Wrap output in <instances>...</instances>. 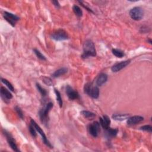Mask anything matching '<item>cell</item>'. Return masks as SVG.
<instances>
[{
  "label": "cell",
  "instance_id": "18",
  "mask_svg": "<svg viewBox=\"0 0 152 152\" xmlns=\"http://www.w3.org/2000/svg\"><path fill=\"white\" fill-rule=\"evenodd\" d=\"M80 114L84 118L88 119V120H93L96 117V114L95 113L88 111H81Z\"/></svg>",
  "mask_w": 152,
  "mask_h": 152
},
{
  "label": "cell",
  "instance_id": "16",
  "mask_svg": "<svg viewBox=\"0 0 152 152\" xmlns=\"http://www.w3.org/2000/svg\"><path fill=\"white\" fill-rule=\"evenodd\" d=\"M130 117V115L128 114H114L112 116V119L116 120V121H122L127 119Z\"/></svg>",
  "mask_w": 152,
  "mask_h": 152
},
{
  "label": "cell",
  "instance_id": "1",
  "mask_svg": "<svg viewBox=\"0 0 152 152\" xmlns=\"http://www.w3.org/2000/svg\"><path fill=\"white\" fill-rule=\"evenodd\" d=\"M83 53L82 58L86 59L89 57H95L96 55V51L95 45L91 40L86 41L83 43Z\"/></svg>",
  "mask_w": 152,
  "mask_h": 152
},
{
  "label": "cell",
  "instance_id": "23",
  "mask_svg": "<svg viewBox=\"0 0 152 152\" xmlns=\"http://www.w3.org/2000/svg\"><path fill=\"white\" fill-rule=\"evenodd\" d=\"M1 82L3 84H4L6 86L9 88V89L10 90H11V91H13V92L14 91V87H13V86L7 80H6V79H5V78H1Z\"/></svg>",
  "mask_w": 152,
  "mask_h": 152
},
{
  "label": "cell",
  "instance_id": "17",
  "mask_svg": "<svg viewBox=\"0 0 152 152\" xmlns=\"http://www.w3.org/2000/svg\"><path fill=\"white\" fill-rule=\"evenodd\" d=\"M67 71H68V69L65 67L59 68V70L55 71L54 73L52 74V76L54 78H57V77H59L61 76L64 75L65 74L67 73Z\"/></svg>",
  "mask_w": 152,
  "mask_h": 152
},
{
  "label": "cell",
  "instance_id": "15",
  "mask_svg": "<svg viewBox=\"0 0 152 152\" xmlns=\"http://www.w3.org/2000/svg\"><path fill=\"white\" fill-rule=\"evenodd\" d=\"M108 80V76L105 73H101L99 76H98L97 80H96V84L98 86H102L105 84Z\"/></svg>",
  "mask_w": 152,
  "mask_h": 152
},
{
  "label": "cell",
  "instance_id": "28",
  "mask_svg": "<svg viewBox=\"0 0 152 152\" xmlns=\"http://www.w3.org/2000/svg\"><path fill=\"white\" fill-rule=\"evenodd\" d=\"M14 109H15L16 112H17V114H18V116L22 120H23V119H24V114H23V112L22 110L21 109V108H20L19 107H18V106H16Z\"/></svg>",
  "mask_w": 152,
  "mask_h": 152
},
{
  "label": "cell",
  "instance_id": "25",
  "mask_svg": "<svg viewBox=\"0 0 152 152\" xmlns=\"http://www.w3.org/2000/svg\"><path fill=\"white\" fill-rule=\"evenodd\" d=\"M34 52L35 54V55H36V57L39 59H41V60H43V61L47 60V58H46V57L39 50H38L36 49H34Z\"/></svg>",
  "mask_w": 152,
  "mask_h": 152
},
{
  "label": "cell",
  "instance_id": "26",
  "mask_svg": "<svg viewBox=\"0 0 152 152\" xmlns=\"http://www.w3.org/2000/svg\"><path fill=\"white\" fill-rule=\"evenodd\" d=\"M42 80L43 82L46 84L48 86H52L54 85V83H53L52 80L49 78V77H43L42 78Z\"/></svg>",
  "mask_w": 152,
  "mask_h": 152
},
{
  "label": "cell",
  "instance_id": "9",
  "mask_svg": "<svg viewBox=\"0 0 152 152\" xmlns=\"http://www.w3.org/2000/svg\"><path fill=\"white\" fill-rule=\"evenodd\" d=\"M88 130L89 133L93 137L98 136L99 132L100 131V124L97 122H94L89 125Z\"/></svg>",
  "mask_w": 152,
  "mask_h": 152
},
{
  "label": "cell",
  "instance_id": "12",
  "mask_svg": "<svg viewBox=\"0 0 152 152\" xmlns=\"http://www.w3.org/2000/svg\"><path fill=\"white\" fill-rule=\"evenodd\" d=\"M0 92H1V97L3 101L5 103H9V101L13 97V95L10 93V91L5 88L1 87L0 89Z\"/></svg>",
  "mask_w": 152,
  "mask_h": 152
},
{
  "label": "cell",
  "instance_id": "13",
  "mask_svg": "<svg viewBox=\"0 0 152 152\" xmlns=\"http://www.w3.org/2000/svg\"><path fill=\"white\" fill-rule=\"evenodd\" d=\"M99 124L102 126V127L105 130H107L109 128L111 120L108 116L103 115L102 117L99 118Z\"/></svg>",
  "mask_w": 152,
  "mask_h": 152
},
{
  "label": "cell",
  "instance_id": "20",
  "mask_svg": "<svg viewBox=\"0 0 152 152\" xmlns=\"http://www.w3.org/2000/svg\"><path fill=\"white\" fill-rule=\"evenodd\" d=\"M72 10H73L74 14L78 17H81L83 16V11L82 9L79 7L78 5H74L72 7Z\"/></svg>",
  "mask_w": 152,
  "mask_h": 152
},
{
  "label": "cell",
  "instance_id": "7",
  "mask_svg": "<svg viewBox=\"0 0 152 152\" xmlns=\"http://www.w3.org/2000/svg\"><path fill=\"white\" fill-rule=\"evenodd\" d=\"M3 134L5 136L7 141L10 147L15 151H20V150H18L17 147V144L16 143L14 138L13 137V136H11V134L9 133V132H8L7 130H3Z\"/></svg>",
  "mask_w": 152,
  "mask_h": 152
},
{
  "label": "cell",
  "instance_id": "11",
  "mask_svg": "<svg viewBox=\"0 0 152 152\" xmlns=\"http://www.w3.org/2000/svg\"><path fill=\"white\" fill-rule=\"evenodd\" d=\"M130 62H131V60L130 59H128V60H125V61H121L120 63H116V64L112 66L111 68V70L114 72H117L118 71H121L125 67H126L130 63Z\"/></svg>",
  "mask_w": 152,
  "mask_h": 152
},
{
  "label": "cell",
  "instance_id": "2",
  "mask_svg": "<svg viewBox=\"0 0 152 152\" xmlns=\"http://www.w3.org/2000/svg\"><path fill=\"white\" fill-rule=\"evenodd\" d=\"M53 106H54V105H53L52 102H49L46 105L45 107L40 109V111L39 112V118H40V120L45 125L48 124V114L51 109L53 108Z\"/></svg>",
  "mask_w": 152,
  "mask_h": 152
},
{
  "label": "cell",
  "instance_id": "3",
  "mask_svg": "<svg viewBox=\"0 0 152 152\" xmlns=\"http://www.w3.org/2000/svg\"><path fill=\"white\" fill-rule=\"evenodd\" d=\"M84 91L93 99H97L99 96V89L97 86H93L91 83H88L84 85Z\"/></svg>",
  "mask_w": 152,
  "mask_h": 152
},
{
  "label": "cell",
  "instance_id": "33",
  "mask_svg": "<svg viewBox=\"0 0 152 152\" xmlns=\"http://www.w3.org/2000/svg\"><path fill=\"white\" fill-rule=\"evenodd\" d=\"M147 42L150 43V44H151V43H152V42H151V39H148V40H147Z\"/></svg>",
  "mask_w": 152,
  "mask_h": 152
},
{
  "label": "cell",
  "instance_id": "6",
  "mask_svg": "<svg viewBox=\"0 0 152 152\" xmlns=\"http://www.w3.org/2000/svg\"><path fill=\"white\" fill-rule=\"evenodd\" d=\"M30 123H32L33 125H34V126L35 127L36 130L38 132V133L41 136L42 138V140H43V142L46 145V146H48L49 148H51V149L53 148V147H52V146L51 145V143L48 140V138H47V136H46L45 134L44 133V132L43 131V130H42V128L40 127V126H39V125L34 120H31Z\"/></svg>",
  "mask_w": 152,
  "mask_h": 152
},
{
  "label": "cell",
  "instance_id": "32",
  "mask_svg": "<svg viewBox=\"0 0 152 152\" xmlns=\"http://www.w3.org/2000/svg\"><path fill=\"white\" fill-rule=\"evenodd\" d=\"M140 31L142 33H146L147 32H148V29L147 27H144V26H143L140 28Z\"/></svg>",
  "mask_w": 152,
  "mask_h": 152
},
{
  "label": "cell",
  "instance_id": "5",
  "mask_svg": "<svg viewBox=\"0 0 152 152\" xmlns=\"http://www.w3.org/2000/svg\"><path fill=\"white\" fill-rule=\"evenodd\" d=\"M51 38L55 41H62L67 40L69 36L67 33L63 29H58L53 33L51 35Z\"/></svg>",
  "mask_w": 152,
  "mask_h": 152
},
{
  "label": "cell",
  "instance_id": "24",
  "mask_svg": "<svg viewBox=\"0 0 152 152\" xmlns=\"http://www.w3.org/2000/svg\"><path fill=\"white\" fill-rule=\"evenodd\" d=\"M36 88L39 91V93H41V95L43 96V97H45L47 95V91L44 88H43L39 84V83H36Z\"/></svg>",
  "mask_w": 152,
  "mask_h": 152
},
{
  "label": "cell",
  "instance_id": "27",
  "mask_svg": "<svg viewBox=\"0 0 152 152\" xmlns=\"http://www.w3.org/2000/svg\"><path fill=\"white\" fill-rule=\"evenodd\" d=\"M29 131L30 133L31 134V135L34 137H36L37 136V133H36V130L35 128V127L34 126V125H33L32 123L30 124L29 125Z\"/></svg>",
  "mask_w": 152,
  "mask_h": 152
},
{
  "label": "cell",
  "instance_id": "31",
  "mask_svg": "<svg viewBox=\"0 0 152 152\" xmlns=\"http://www.w3.org/2000/svg\"><path fill=\"white\" fill-rule=\"evenodd\" d=\"M52 3L57 8L60 7V4H59V3L58 1H52Z\"/></svg>",
  "mask_w": 152,
  "mask_h": 152
},
{
  "label": "cell",
  "instance_id": "29",
  "mask_svg": "<svg viewBox=\"0 0 152 152\" xmlns=\"http://www.w3.org/2000/svg\"><path fill=\"white\" fill-rule=\"evenodd\" d=\"M140 129L141 130H143L144 131L149 132V133H151V132H152V127H151V125H144V126L141 127Z\"/></svg>",
  "mask_w": 152,
  "mask_h": 152
},
{
  "label": "cell",
  "instance_id": "14",
  "mask_svg": "<svg viewBox=\"0 0 152 152\" xmlns=\"http://www.w3.org/2000/svg\"><path fill=\"white\" fill-rule=\"evenodd\" d=\"M144 118L143 116L139 115H136L131 117H129L127 119V123L128 125H133L142 122Z\"/></svg>",
  "mask_w": 152,
  "mask_h": 152
},
{
  "label": "cell",
  "instance_id": "4",
  "mask_svg": "<svg viewBox=\"0 0 152 152\" xmlns=\"http://www.w3.org/2000/svg\"><path fill=\"white\" fill-rule=\"evenodd\" d=\"M129 14L131 18L133 19L134 20L139 21L143 17L144 11L140 7H136L130 11Z\"/></svg>",
  "mask_w": 152,
  "mask_h": 152
},
{
  "label": "cell",
  "instance_id": "8",
  "mask_svg": "<svg viewBox=\"0 0 152 152\" xmlns=\"http://www.w3.org/2000/svg\"><path fill=\"white\" fill-rule=\"evenodd\" d=\"M3 17L5 20L9 23L13 27H14L16 26V22L19 20L20 18L17 16L15 14H13L11 13L7 12V11H4L3 13Z\"/></svg>",
  "mask_w": 152,
  "mask_h": 152
},
{
  "label": "cell",
  "instance_id": "22",
  "mask_svg": "<svg viewBox=\"0 0 152 152\" xmlns=\"http://www.w3.org/2000/svg\"><path fill=\"white\" fill-rule=\"evenodd\" d=\"M112 52V54H113L117 58H122L125 55L124 52L118 49H113Z\"/></svg>",
  "mask_w": 152,
  "mask_h": 152
},
{
  "label": "cell",
  "instance_id": "10",
  "mask_svg": "<svg viewBox=\"0 0 152 152\" xmlns=\"http://www.w3.org/2000/svg\"><path fill=\"white\" fill-rule=\"evenodd\" d=\"M65 91H66V94H67V96L70 100L74 101L76 99H79V97H80V96H79V94L77 91L74 90L69 85L67 86Z\"/></svg>",
  "mask_w": 152,
  "mask_h": 152
},
{
  "label": "cell",
  "instance_id": "21",
  "mask_svg": "<svg viewBox=\"0 0 152 152\" xmlns=\"http://www.w3.org/2000/svg\"><path fill=\"white\" fill-rule=\"evenodd\" d=\"M54 91H55V95H56L57 101V102L58 103L59 107L62 108L63 107V100H62V97H61V94H60V93H59V91L56 89H54Z\"/></svg>",
  "mask_w": 152,
  "mask_h": 152
},
{
  "label": "cell",
  "instance_id": "19",
  "mask_svg": "<svg viewBox=\"0 0 152 152\" xmlns=\"http://www.w3.org/2000/svg\"><path fill=\"white\" fill-rule=\"evenodd\" d=\"M106 131H107V135L108 137H115L117 135L118 132V129H113V128H111L110 127Z\"/></svg>",
  "mask_w": 152,
  "mask_h": 152
},
{
  "label": "cell",
  "instance_id": "30",
  "mask_svg": "<svg viewBox=\"0 0 152 152\" xmlns=\"http://www.w3.org/2000/svg\"><path fill=\"white\" fill-rule=\"evenodd\" d=\"M78 3H80L83 7L84 8V9H86L88 11H89V12H91V13H93V11H92L91 9H90L89 7H88L87 6H86V5H84V4L83 3V2H80V1H78Z\"/></svg>",
  "mask_w": 152,
  "mask_h": 152
}]
</instances>
